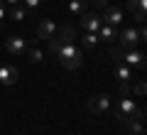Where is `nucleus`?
<instances>
[{"mask_svg":"<svg viewBox=\"0 0 147 135\" xmlns=\"http://www.w3.org/2000/svg\"><path fill=\"white\" fill-rule=\"evenodd\" d=\"M118 39H120V44H123L125 49H135L137 42H140V35H137V30L127 27V30H123L120 35H118Z\"/></svg>","mask_w":147,"mask_h":135,"instance_id":"obj_6","label":"nucleus"},{"mask_svg":"<svg viewBox=\"0 0 147 135\" xmlns=\"http://www.w3.org/2000/svg\"><path fill=\"white\" fill-rule=\"evenodd\" d=\"M96 35H98V39H105V42L118 39V30H115V27H110V25H100V30L96 32Z\"/></svg>","mask_w":147,"mask_h":135,"instance_id":"obj_13","label":"nucleus"},{"mask_svg":"<svg viewBox=\"0 0 147 135\" xmlns=\"http://www.w3.org/2000/svg\"><path fill=\"white\" fill-rule=\"evenodd\" d=\"M145 91H147L145 81H137V86H135V94H137V96H145Z\"/></svg>","mask_w":147,"mask_h":135,"instance_id":"obj_23","label":"nucleus"},{"mask_svg":"<svg viewBox=\"0 0 147 135\" xmlns=\"http://www.w3.org/2000/svg\"><path fill=\"white\" fill-rule=\"evenodd\" d=\"M130 12H135L137 22H145V12H147V0H127Z\"/></svg>","mask_w":147,"mask_h":135,"instance_id":"obj_11","label":"nucleus"},{"mask_svg":"<svg viewBox=\"0 0 147 135\" xmlns=\"http://www.w3.org/2000/svg\"><path fill=\"white\" fill-rule=\"evenodd\" d=\"M5 17H7V12H5V7H3V0H0V27L5 22Z\"/></svg>","mask_w":147,"mask_h":135,"instance_id":"obj_24","label":"nucleus"},{"mask_svg":"<svg viewBox=\"0 0 147 135\" xmlns=\"http://www.w3.org/2000/svg\"><path fill=\"white\" fill-rule=\"evenodd\" d=\"M5 3H10V5H17V3H20V0H5Z\"/></svg>","mask_w":147,"mask_h":135,"instance_id":"obj_27","label":"nucleus"},{"mask_svg":"<svg viewBox=\"0 0 147 135\" xmlns=\"http://www.w3.org/2000/svg\"><path fill=\"white\" fill-rule=\"evenodd\" d=\"M120 96H130V86L127 83H120Z\"/></svg>","mask_w":147,"mask_h":135,"instance_id":"obj_26","label":"nucleus"},{"mask_svg":"<svg viewBox=\"0 0 147 135\" xmlns=\"http://www.w3.org/2000/svg\"><path fill=\"white\" fill-rule=\"evenodd\" d=\"M15 81H17V69L10 66V64H3V66H0V83L12 86Z\"/></svg>","mask_w":147,"mask_h":135,"instance_id":"obj_10","label":"nucleus"},{"mask_svg":"<svg viewBox=\"0 0 147 135\" xmlns=\"http://www.w3.org/2000/svg\"><path fill=\"white\" fill-rule=\"evenodd\" d=\"M123 64H127V66H137V69H145V54L137 52V49H127V52H123Z\"/></svg>","mask_w":147,"mask_h":135,"instance_id":"obj_4","label":"nucleus"},{"mask_svg":"<svg viewBox=\"0 0 147 135\" xmlns=\"http://www.w3.org/2000/svg\"><path fill=\"white\" fill-rule=\"evenodd\" d=\"M110 59H113V64L123 62V49H113V47H110Z\"/></svg>","mask_w":147,"mask_h":135,"instance_id":"obj_21","label":"nucleus"},{"mask_svg":"<svg viewBox=\"0 0 147 135\" xmlns=\"http://www.w3.org/2000/svg\"><path fill=\"white\" fill-rule=\"evenodd\" d=\"M47 42H49V52H52V54H57L59 49H61V44H64L61 39H54V37H52V39H47Z\"/></svg>","mask_w":147,"mask_h":135,"instance_id":"obj_20","label":"nucleus"},{"mask_svg":"<svg viewBox=\"0 0 147 135\" xmlns=\"http://www.w3.org/2000/svg\"><path fill=\"white\" fill-rule=\"evenodd\" d=\"M54 35H57V25H54V20H49V17L39 20V25H37V37H39V39H52Z\"/></svg>","mask_w":147,"mask_h":135,"instance_id":"obj_5","label":"nucleus"},{"mask_svg":"<svg viewBox=\"0 0 147 135\" xmlns=\"http://www.w3.org/2000/svg\"><path fill=\"white\" fill-rule=\"evenodd\" d=\"M81 44H84L86 49H93L96 44H98V35H96V32H86V35H81Z\"/></svg>","mask_w":147,"mask_h":135,"instance_id":"obj_16","label":"nucleus"},{"mask_svg":"<svg viewBox=\"0 0 147 135\" xmlns=\"http://www.w3.org/2000/svg\"><path fill=\"white\" fill-rule=\"evenodd\" d=\"M113 74H115V79H120V83H127V81L132 79V69L127 66V64H123V62H118V64H115Z\"/></svg>","mask_w":147,"mask_h":135,"instance_id":"obj_12","label":"nucleus"},{"mask_svg":"<svg viewBox=\"0 0 147 135\" xmlns=\"http://www.w3.org/2000/svg\"><path fill=\"white\" fill-rule=\"evenodd\" d=\"M110 108V96L108 94H96L88 98V111L91 113H105Z\"/></svg>","mask_w":147,"mask_h":135,"instance_id":"obj_3","label":"nucleus"},{"mask_svg":"<svg viewBox=\"0 0 147 135\" xmlns=\"http://www.w3.org/2000/svg\"><path fill=\"white\" fill-rule=\"evenodd\" d=\"M57 57L61 62V66H66V69H79L84 64V54H81V49L74 47V42H64L61 49L57 52Z\"/></svg>","mask_w":147,"mask_h":135,"instance_id":"obj_1","label":"nucleus"},{"mask_svg":"<svg viewBox=\"0 0 147 135\" xmlns=\"http://www.w3.org/2000/svg\"><path fill=\"white\" fill-rule=\"evenodd\" d=\"M100 15H96V12H84L81 15V27H84L86 32H98L100 30Z\"/></svg>","mask_w":147,"mask_h":135,"instance_id":"obj_7","label":"nucleus"},{"mask_svg":"<svg viewBox=\"0 0 147 135\" xmlns=\"http://www.w3.org/2000/svg\"><path fill=\"white\" fill-rule=\"evenodd\" d=\"M88 3H93L96 7H108V0H88Z\"/></svg>","mask_w":147,"mask_h":135,"instance_id":"obj_25","label":"nucleus"},{"mask_svg":"<svg viewBox=\"0 0 147 135\" xmlns=\"http://www.w3.org/2000/svg\"><path fill=\"white\" fill-rule=\"evenodd\" d=\"M125 125H127V130H130V135H145V125H142V120L130 118Z\"/></svg>","mask_w":147,"mask_h":135,"instance_id":"obj_15","label":"nucleus"},{"mask_svg":"<svg viewBox=\"0 0 147 135\" xmlns=\"http://www.w3.org/2000/svg\"><path fill=\"white\" fill-rule=\"evenodd\" d=\"M59 32H61V37H59L61 42H74V39H76V30H74L71 25H64Z\"/></svg>","mask_w":147,"mask_h":135,"instance_id":"obj_17","label":"nucleus"},{"mask_svg":"<svg viewBox=\"0 0 147 135\" xmlns=\"http://www.w3.org/2000/svg\"><path fill=\"white\" fill-rule=\"evenodd\" d=\"M20 3H25L27 10H37V7L42 5V0H20Z\"/></svg>","mask_w":147,"mask_h":135,"instance_id":"obj_22","label":"nucleus"},{"mask_svg":"<svg viewBox=\"0 0 147 135\" xmlns=\"http://www.w3.org/2000/svg\"><path fill=\"white\" fill-rule=\"evenodd\" d=\"M135 101L132 98H127V96H123L120 98V103H118V108H115V118L120 120V123H127V120L132 118V113H135Z\"/></svg>","mask_w":147,"mask_h":135,"instance_id":"obj_2","label":"nucleus"},{"mask_svg":"<svg viewBox=\"0 0 147 135\" xmlns=\"http://www.w3.org/2000/svg\"><path fill=\"white\" fill-rule=\"evenodd\" d=\"M5 49L10 54H15V57H20V54L27 52V44H25L22 37H7V39H5Z\"/></svg>","mask_w":147,"mask_h":135,"instance_id":"obj_9","label":"nucleus"},{"mask_svg":"<svg viewBox=\"0 0 147 135\" xmlns=\"http://www.w3.org/2000/svg\"><path fill=\"white\" fill-rule=\"evenodd\" d=\"M7 15H10L12 20H25L27 10H25V7H20V5H12V7H10V12H7Z\"/></svg>","mask_w":147,"mask_h":135,"instance_id":"obj_18","label":"nucleus"},{"mask_svg":"<svg viewBox=\"0 0 147 135\" xmlns=\"http://www.w3.org/2000/svg\"><path fill=\"white\" fill-rule=\"evenodd\" d=\"M27 57H30L32 62H42V59H44V54H42V49H37V47H32L30 52H27Z\"/></svg>","mask_w":147,"mask_h":135,"instance_id":"obj_19","label":"nucleus"},{"mask_svg":"<svg viewBox=\"0 0 147 135\" xmlns=\"http://www.w3.org/2000/svg\"><path fill=\"white\" fill-rule=\"evenodd\" d=\"M86 7H88V0H69V10L74 15H84Z\"/></svg>","mask_w":147,"mask_h":135,"instance_id":"obj_14","label":"nucleus"},{"mask_svg":"<svg viewBox=\"0 0 147 135\" xmlns=\"http://www.w3.org/2000/svg\"><path fill=\"white\" fill-rule=\"evenodd\" d=\"M100 22H103V25H110V27H118L123 22V10L120 7H105V15L100 17Z\"/></svg>","mask_w":147,"mask_h":135,"instance_id":"obj_8","label":"nucleus"}]
</instances>
